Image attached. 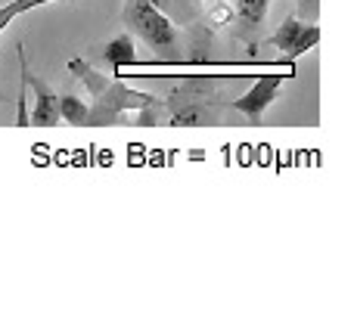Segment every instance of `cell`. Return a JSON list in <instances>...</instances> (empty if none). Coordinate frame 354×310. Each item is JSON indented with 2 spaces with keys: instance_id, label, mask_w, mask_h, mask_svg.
Masks as SVG:
<instances>
[{
  "instance_id": "1",
  "label": "cell",
  "mask_w": 354,
  "mask_h": 310,
  "mask_svg": "<svg viewBox=\"0 0 354 310\" xmlns=\"http://www.w3.org/2000/svg\"><path fill=\"white\" fill-rule=\"evenodd\" d=\"M68 72L91 90V112H87V128H100V124H122L128 112H137L143 106H149L153 99H159L156 93H143L134 87L122 84L115 78L100 75L91 62L84 59H68Z\"/></svg>"
},
{
  "instance_id": "2",
  "label": "cell",
  "mask_w": 354,
  "mask_h": 310,
  "mask_svg": "<svg viewBox=\"0 0 354 310\" xmlns=\"http://www.w3.org/2000/svg\"><path fill=\"white\" fill-rule=\"evenodd\" d=\"M165 124H171V128H212L221 118V109L214 103V90L208 81H187V84L174 87L165 99Z\"/></svg>"
},
{
  "instance_id": "3",
  "label": "cell",
  "mask_w": 354,
  "mask_h": 310,
  "mask_svg": "<svg viewBox=\"0 0 354 310\" xmlns=\"http://www.w3.org/2000/svg\"><path fill=\"white\" fill-rule=\"evenodd\" d=\"M122 19L128 25V31L134 37H140L149 50L174 59L177 47H180V35H177V25L165 16L162 10L149 6L147 0H128L122 10Z\"/></svg>"
},
{
  "instance_id": "4",
  "label": "cell",
  "mask_w": 354,
  "mask_h": 310,
  "mask_svg": "<svg viewBox=\"0 0 354 310\" xmlns=\"http://www.w3.org/2000/svg\"><path fill=\"white\" fill-rule=\"evenodd\" d=\"M317 43H320V28L299 16H286L283 25L277 28V35L270 37V47H277L286 59H299V56H305Z\"/></svg>"
},
{
  "instance_id": "5",
  "label": "cell",
  "mask_w": 354,
  "mask_h": 310,
  "mask_svg": "<svg viewBox=\"0 0 354 310\" xmlns=\"http://www.w3.org/2000/svg\"><path fill=\"white\" fill-rule=\"evenodd\" d=\"M16 50H19V66H22V72H25V81H28L31 90H35V109H31L28 122L35 124V128H53V124L59 122V97H56V90L47 81L31 75L28 56H25V43H19Z\"/></svg>"
},
{
  "instance_id": "6",
  "label": "cell",
  "mask_w": 354,
  "mask_h": 310,
  "mask_svg": "<svg viewBox=\"0 0 354 310\" xmlns=\"http://www.w3.org/2000/svg\"><path fill=\"white\" fill-rule=\"evenodd\" d=\"M286 78H292V75H264V78H258L255 84L249 87V93H243L239 99H233L230 109L243 112L252 124H261L264 112H268V106L277 99V93H280V87H283Z\"/></svg>"
},
{
  "instance_id": "7",
  "label": "cell",
  "mask_w": 354,
  "mask_h": 310,
  "mask_svg": "<svg viewBox=\"0 0 354 310\" xmlns=\"http://www.w3.org/2000/svg\"><path fill=\"white\" fill-rule=\"evenodd\" d=\"M270 0H236V35L255 47V37L264 25Z\"/></svg>"
},
{
  "instance_id": "8",
  "label": "cell",
  "mask_w": 354,
  "mask_h": 310,
  "mask_svg": "<svg viewBox=\"0 0 354 310\" xmlns=\"http://www.w3.org/2000/svg\"><path fill=\"white\" fill-rule=\"evenodd\" d=\"M100 59H106L112 66V72H122L124 66H134L137 53H134V35L124 31V35H115L112 41H106L103 47L97 50Z\"/></svg>"
},
{
  "instance_id": "9",
  "label": "cell",
  "mask_w": 354,
  "mask_h": 310,
  "mask_svg": "<svg viewBox=\"0 0 354 310\" xmlns=\"http://www.w3.org/2000/svg\"><path fill=\"white\" fill-rule=\"evenodd\" d=\"M87 112H91V106L81 103V97H75V93L59 97V122L72 124V128H87Z\"/></svg>"
},
{
  "instance_id": "10",
  "label": "cell",
  "mask_w": 354,
  "mask_h": 310,
  "mask_svg": "<svg viewBox=\"0 0 354 310\" xmlns=\"http://www.w3.org/2000/svg\"><path fill=\"white\" fill-rule=\"evenodd\" d=\"M149 6H156V10H162L171 22H193L196 19V10L187 3V0H147Z\"/></svg>"
},
{
  "instance_id": "11",
  "label": "cell",
  "mask_w": 354,
  "mask_h": 310,
  "mask_svg": "<svg viewBox=\"0 0 354 310\" xmlns=\"http://www.w3.org/2000/svg\"><path fill=\"white\" fill-rule=\"evenodd\" d=\"M44 3H53V0H10V3H6L3 10H0V31H3L16 16L37 10V6H44Z\"/></svg>"
},
{
  "instance_id": "12",
  "label": "cell",
  "mask_w": 354,
  "mask_h": 310,
  "mask_svg": "<svg viewBox=\"0 0 354 310\" xmlns=\"http://www.w3.org/2000/svg\"><path fill=\"white\" fill-rule=\"evenodd\" d=\"M295 3H299V12L305 10V6H308V10H311V16H314V12H317V0H295Z\"/></svg>"
}]
</instances>
